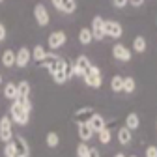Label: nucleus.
Masks as SVG:
<instances>
[{"mask_svg":"<svg viewBox=\"0 0 157 157\" xmlns=\"http://www.w3.org/2000/svg\"><path fill=\"white\" fill-rule=\"evenodd\" d=\"M30 110H32V103L26 97H17V99L11 103L10 109V116H11V122H15L17 125H26L30 120Z\"/></svg>","mask_w":157,"mask_h":157,"instance_id":"f257e3e1","label":"nucleus"},{"mask_svg":"<svg viewBox=\"0 0 157 157\" xmlns=\"http://www.w3.org/2000/svg\"><path fill=\"white\" fill-rule=\"evenodd\" d=\"M4 155L6 157H28L30 155L28 142L23 139V136H13V139L4 146Z\"/></svg>","mask_w":157,"mask_h":157,"instance_id":"f03ea898","label":"nucleus"},{"mask_svg":"<svg viewBox=\"0 0 157 157\" xmlns=\"http://www.w3.org/2000/svg\"><path fill=\"white\" fill-rule=\"evenodd\" d=\"M11 139H13V122L10 116H2L0 118V140L8 144Z\"/></svg>","mask_w":157,"mask_h":157,"instance_id":"7ed1b4c3","label":"nucleus"},{"mask_svg":"<svg viewBox=\"0 0 157 157\" xmlns=\"http://www.w3.org/2000/svg\"><path fill=\"white\" fill-rule=\"evenodd\" d=\"M34 17H36V23L39 26H47L49 21H51V17H49V11L43 4H36L34 6Z\"/></svg>","mask_w":157,"mask_h":157,"instance_id":"20e7f679","label":"nucleus"},{"mask_svg":"<svg viewBox=\"0 0 157 157\" xmlns=\"http://www.w3.org/2000/svg\"><path fill=\"white\" fill-rule=\"evenodd\" d=\"M30 60H32V52H30L28 47H21V49L15 52V66H19V67H26Z\"/></svg>","mask_w":157,"mask_h":157,"instance_id":"39448f33","label":"nucleus"},{"mask_svg":"<svg viewBox=\"0 0 157 157\" xmlns=\"http://www.w3.org/2000/svg\"><path fill=\"white\" fill-rule=\"evenodd\" d=\"M103 32H105V36H109V37H120L124 30H122V25L118 23V21H105Z\"/></svg>","mask_w":157,"mask_h":157,"instance_id":"423d86ee","label":"nucleus"},{"mask_svg":"<svg viewBox=\"0 0 157 157\" xmlns=\"http://www.w3.org/2000/svg\"><path fill=\"white\" fill-rule=\"evenodd\" d=\"M103 25H105V19H101L99 15L92 19V28H90V32H92V37H95V39H103V37H105Z\"/></svg>","mask_w":157,"mask_h":157,"instance_id":"0eeeda50","label":"nucleus"},{"mask_svg":"<svg viewBox=\"0 0 157 157\" xmlns=\"http://www.w3.org/2000/svg\"><path fill=\"white\" fill-rule=\"evenodd\" d=\"M47 43H49L51 49H60V47L66 43V32H62V30L52 32V34L49 36V39H47Z\"/></svg>","mask_w":157,"mask_h":157,"instance_id":"6e6552de","label":"nucleus"},{"mask_svg":"<svg viewBox=\"0 0 157 157\" xmlns=\"http://www.w3.org/2000/svg\"><path fill=\"white\" fill-rule=\"evenodd\" d=\"M88 125H90V129H92L94 133H99V131H103V129L107 127L105 118H103L101 114H97V112H94V114H92V118L88 120Z\"/></svg>","mask_w":157,"mask_h":157,"instance_id":"1a4fd4ad","label":"nucleus"},{"mask_svg":"<svg viewBox=\"0 0 157 157\" xmlns=\"http://www.w3.org/2000/svg\"><path fill=\"white\" fill-rule=\"evenodd\" d=\"M95 110L92 109V107H84V109H78L77 112H75V116H73V120L77 122V124H88V120L92 118V114H94Z\"/></svg>","mask_w":157,"mask_h":157,"instance_id":"9d476101","label":"nucleus"},{"mask_svg":"<svg viewBox=\"0 0 157 157\" xmlns=\"http://www.w3.org/2000/svg\"><path fill=\"white\" fill-rule=\"evenodd\" d=\"M90 66H92V64H90V60H88V56H78V58H77V62L73 64L75 75H82V77H84V73L88 71Z\"/></svg>","mask_w":157,"mask_h":157,"instance_id":"9b49d317","label":"nucleus"},{"mask_svg":"<svg viewBox=\"0 0 157 157\" xmlns=\"http://www.w3.org/2000/svg\"><path fill=\"white\" fill-rule=\"evenodd\" d=\"M112 54H114V58H118V60H122V62H129L131 60V52H129V49H125L124 45H114L112 47Z\"/></svg>","mask_w":157,"mask_h":157,"instance_id":"f8f14e48","label":"nucleus"},{"mask_svg":"<svg viewBox=\"0 0 157 157\" xmlns=\"http://www.w3.org/2000/svg\"><path fill=\"white\" fill-rule=\"evenodd\" d=\"M139 125H140L139 114H136V112H129L127 118H125V127H127L129 131H135V129H139Z\"/></svg>","mask_w":157,"mask_h":157,"instance_id":"ddd939ff","label":"nucleus"},{"mask_svg":"<svg viewBox=\"0 0 157 157\" xmlns=\"http://www.w3.org/2000/svg\"><path fill=\"white\" fill-rule=\"evenodd\" d=\"M78 136H81L82 142H86V140H90L94 136V131L90 129L88 124H78Z\"/></svg>","mask_w":157,"mask_h":157,"instance_id":"4468645a","label":"nucleus"},{"mask_svg":"<svg viewBox=\"0 0 157 157\" xmlns=\"http://www.w3.org/2000/svg\"><path fill=\"white\" fill-rule=\"evenodd\" d=\"M84 82L90 88H101L103 78H101V75H84Z\"/></svg>","mask_w":157,"mask_h":157,"instance_id":"2eb2a0df","label":"nucleus"},{"mask_svg":"<svg viewBox=\"0 0 157 157\" xmlns=\"http://www.w3.org/2000/svg\"><path fill=\"white\" fill-rule=\"evenodd\" d=\"M30 52H32V60H36L37 64H39V62H43V60H45V56H47V51H45L41 45H36Z\"/></svg>","mask_w":157,"mask_h":157,"instance_id":"dca6fc26","label":"nucleus"},{"mask_svg":"<svg viewBox=\"0 0 157 157\" xmlns=\"http://www.w3.org/2000/svg\"><path fill=\"white\" fill-rule=\"evenodd\" d=\"M2 66H6V67L15 66V52H13L11 49H6V51L2 52Z\"/></svg>","mask_w":157,"mask_h":157,"instance_id":"f3484780","label":"nucleus"},{"mask_svg":"<svg viewBox=\"0 0 157 157\" xmlns=\"http://www.w3.org/2000/svg\"><path fill=\"white\" fill-rule=\"evenodd\" d=\"M4 97L6 99H11V101L17 99V84L15 82H8L4 86Z\"/></svg>","mask_w":157,"mask_h":157,"instance_id":"a211bd4d","label":"nucleus"},{"mask_svg":"<svg viewBox=\"0 0 157 157\" xmlns=\"http://www.w3.org/2000/svg\"><path fill=\"white\" fill-rule=\"evenodd\" d=\"M60 10L62 13H73L77 10V2L75 0H60Z\"/></svg>","mask_w":157,"mask_h":157,"instance_id":"6ab92c4d","label":"nucleus"},{"mask_svg":"<svg viewBox=\"0 0 157 157\" xmlns=\"http://www.w3.org/2000/svg\"><path fill=\"white\" fill-rule=\"evenodd\" d=\"M28 95H30V84L26 81H21L17 84V97H25L26 99Z\"/></svg>","mask_w":157,"mask_h":157,"instance_id":"aec40b11","label":"nucleus"},{"mask_svg":"<svg viewBox=\"0 0 157 157\" xmlns=\"http://www.w3.org/2000/svg\"><path fill=\"white\" fill-rule=\"evenodd\" d=\"M92 32L90 28H81V32H78V41H81L82 45H90L92 43Z\"/></svg>","mask_w":157,"mask_h":157,"instance_id":"412c9836","label":"nucleus"},{"mask_svg":"<svg viewBox=\"0 0 157 157\" xmlns=\"http://www.w3.org/2000/svg\"><path fill=\"white\" fill-rule=\"evenodd\" d=\"M118 140H120V144H129L131 142V131L127 127H122L120 131H118Z\"/></svg>","mask_w":157,"mask_h":157,"instance_id":"4be33fe9","label":"nucleus"},{"mask_svg":"<svg viewBox=\"0 0 157 157\" xmlns=\"http://www.w3.org/2000/svg\"><path fill=\"white\" fill-rule=\"evenodd\" d=\"M133 49H135L136 52H144V51H146V39H144L142 36H136V37L133 39Z\"/></svg>","mask_w":157,"mask_h":157,"instance_id":"5701e85b","label":"nucleus"},{"mask_svg":"<svg viewBox=\"0 0 157 157\" xmlns=\"http://www.w3.org/2000/svg\"><path fill=\"white\" fill-rule=\"evenodd\" d=\"M135 86H136L135 78H133V77H125V78H124V88H122V92L133 94V92H135Z\"/></svg>","mask_w":157,"mask_h":157,"instance_id":"b1692460","label":"nucleus"},{"mask_svg":"<svg viewBox=\"0 0 157 157\" xmlns=\"http://www.w3.org/2000/svg\"><path fill=\"white\" fill-rule=\"evenodd\" d=\"M58 142H60V136H58V133H54V131L47 133V146H49V148H56Z\"/></svg>","mask_w":157,"mask_h":157,"instance_id":"393cba45","label":"nucleus"},{"mask_svg":"<svg viewBox=\"0 0 157 157\" xmlns=\"http://www.w3.org/2000/svg\"><path fill=\"white\" fill-rule=\"evenodd\" d=\"M110 88H112V92H122V88H124V77H112Z\"/></svg>","mask_w":157,"mask_h":157,"instance_id":"a878e982","label":"nucleus"},{"mask_svg":"<svg viewBox=\"0 0 157 157\" xmlns=\"http://www.w3.org/2000/svg\"><path fill=\"white\" fill-rule=\"evenodd\" d=\"M110 139H112V135H110V131H109L107 127H105L103 131H99V142H101V144H109Z\"/></svg>","mask_w":157,"mask_h":157,"instance_id":"bb28decb","label":"nucleus"},{"mask_svg":"<svg viewBox=\"0 0 157 157\" xmlns=\"http://www.w3.org/2000/svg\"><path fill=\"white\" fill-rule=\"evenodd\" d=\"M52 81H54L56 84H64V82L67 81V78H66V73H64V71H56V73L52 75Z\"/></svg>","mask_w":157,"mask_h":157,"instance_id":"cd10ccee","label":"nucleus"},{"mask_svg":"<svg viewBox=\"0 0 157 157\" xmlns=\"http://www.w3.org/2000/svg\"><path fill=\"white\" fill-rule=\"evenodd\" d=\"M88 150H90V148H88L84 142H81V144L77 146V155H78V157H86V155H88Z\"/></svg>","mask_w":157,"mask_h":157,"instance_id":"c85d7f7f","label":"nucleus"},{"mask_svg":"<svg viewBox=\"0 0 157 157\" xmlns=\"http://www.w3.org/2000/svg\"><path fill=\"white\" fill-rule=\"evenodd\" d=\"M64 73H66V78H71V77H75L73 64H66V67H64Z\"/></svg>","mask_w":157,"mask_h":157,"instance_id":"c756f323","label":"nucleus"},{"mask_svg":"<svg viewBox=\"0 0 157 157\" xmlns=\"http://www.w3.org/2000/svg\"><path fill=\"white\" fill-rule=\"evenodd\" d=\"M146 157H157V146H148L146 148Z\"/></svg>","mask_w":157,"mask_h":157,"instance_id":"7c9ffc66","label":"nucleus"},{"mask_svg":"<svg viewBox=\"0 0 157 157\" xmlns=\"http://www.w3.org/2000/svg\"><path fill=\"white\" fill-rule=\"evenodd\" d=\"M127 4H131V6H135V8H140V6L144 4V0H127Z\"/></svg>","mask_w":157,"mask_h":157,"instance_id":"2f4dec72","label":"nucleus"},{"mask_svg":"<svg viewBox=\"0 0 157 157\" xmlns=\"http://www.w3.org/2000/svg\"><path fill=\"white\" fill-rule=\"evenodd\" d=\"M116 8H125L127 6V0H112Z\"/></svg>","mask_w":157,"mask_h":157,"instance_id":"473e14b6","label":"nucleus"},{"mask_svg":"<svg viewBox=\"0 0 157 157\" xmlns=\"http://www.w3.org/2000/svg\"><path fill=\"white\" fill-rule=\"evenodd\" d=\"M86 157H99V151H97V148H90Z\"/></svg>","mask_w":157,"mask_h":157,"instance_id":"72a5a7b5","label":"nucleus"},{"mask_svg":"<svg viewBox=\"0 0 157 157\" xmlns=\"http://www.w3.org/2000/svg\"><path fill=\"white\" fill-rule=\"evenodd\" d=\"M4 39H6V26L0 23V41H4Z\"/></svg>","mask_w":157,"mask_h":157,"instance_id":"f704fd0d","label":"nucleus"},{"mask_svg":"<svg viewBox=\"0 0 157 157\" xmlns=\"http://www.w3.org/2000/svg\"><path fill=\"white\" fill-rule=\"evenodd\" d=\"M52 6L58 10V8H60V0H52Z\"/></svg>","mask_w":157,"mask_h":157,"instance_id":"c9c22d12","label":"nucleus"},{"mask_svg":"<svg viewBox=\"0 0 157 157\" xmlns=\"http://www.w3.org/2000/svg\"><path fill=\"white\" fill-rule=\"evenodd\" d=\"M114 157H127V155H124V153H116Z\"/></svg>","mask_w":157,"mask_h":157,"instance_id":"e433bc0d","label":"nucleus"},{"mask_svg":"<svg viewBox=\"0 0 157 157\" xmlns=\"http://www.w3.org/2000/svg\"><path fill=\"white\" fill-rule=\"evenodd\" d=\"M0 86H2V73H0Z\"/></svg>","mask_w":157,"mask_h":157,"instance_id":"4c0bfd02","label":"nucleus"},{"mask_svg":"<svg viewBox=\"0 0 157 157\" xmlns=\"http://www.w3.org/2000/svg\"><path fill=\"white\" fill-rule=\"evenodd\" d=\"M2 2H4V0H0V4H2Z\"/></svg>","mask_w":157,"mask_h":157,"instance_id":"58836bf2","label":"nucleus"},{"mask_svg":"<svg viewBox=\"0 0 157 157\" xmlns=\"http://www.w3.org/2000/svg\"><path fill=\"white\" fill-rule=\"evenodd\" d=\"M131 157H136V155H131Z\"/></svg>","mask_w":157,"mask_h":157,"instance_id":"ea45409f","label":"nucleus"}]
</instances>
